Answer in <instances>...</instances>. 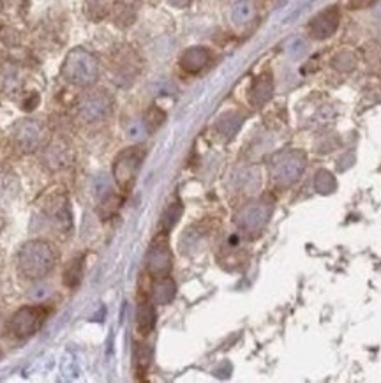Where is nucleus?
Listing matches in <instances>:
<instances>
[{"instance_id":"nucleus-1","label":"nucleus","mask_w":381,"mask_h":383,"mask_svg":"<svg viewBox=\"0 0 381 383\" xmlns=\"http://www.w3.org/2000/svg\"><path fill=\"white\" fill-rule=\"evenodd\" d=\"M55 251L44 240H31L23 244L18 253V270L23 277L39 281L54 270Z\"/></svg>"},{"instance_id":"nucleus-2","label":"nucleus","mask_w":381,"mask_h":383,"mask_svg":"<svg viewBox=\"0 0 381 383\" xmlns=\"http://www.w3.org/2000/svg\"><path fill=\"white\" fill-rule=\"evenodd\" d=\"M62 78L76 87H92L99 78V62L85 48H74L62 64Z\"/></svg>"},{"instance_id":"nucleus-3","label":"nucleus","mask_w":381,"mask_h":383,"mask_svg":"<svg viewBox=\"0 0 381 383\" xmlns=\"http://www.w3.org/2000/svg\"><path fill=\"white\" fill-rule=\"evenodd\" d=\"M307 157L302 150H282L274 154L268 163V173L277 187H290L302 177Z\"/></svg>"},{"instance_id":"nucleus-4","label":"nucleus","mask_w":381,"mask_h":383,"mask_svg":"<svg viewBox=\"0 0 381 383\" xmlns=\"http://www.w3.org/2000/svg\"><path fill=\"white\" fill-rule=\"evenodd\" d=\"M145 157V150L140 147H131L122 150L113 161V178L118 189L129 193L136 182V175Z\"/></svg>"},{"instance_id":"nucleus-5","label":"nucleus","mask_w":381,"mask_h":383,"mask_svg":"<svg viewBox=\"0 0 381 383\" xmlns=\"http://www.w3.org/2000/svg\"><path fill=\"white\" fill-rule=\"evenodd\" d=\"M272 216V201L267 198L249 201L248 205L242 207L235 216V223L238 230L248 235H258L267 226Z\"/></svg>"},{"instance_id":"nucleus-6","label":"nucleus","mask_w":381,"mask_h":383,"mask_svg":"<svg viewBox=\"0 0 381 383\" xmlns=\"http://www.w3.org/2000/svg\"><path fill=\"white\" fill-rule=\"evenodd\" d=\"M48 313H50V309L44 308V306H25V308L18 309L13 315L11 322H9V329L16 338H31L46 322Z\"/></svg>"},{"instance_id":"nucleus-7","label":"nucleus","mask_w":381,"mask_h":383,"mask_svg":"<svg viewBox=\"0 0 381 383\" xmlns=\"http://www.w3.org/2000/svg\"><path fill=\"white\" fill-rule=\"evenodd\" d=\"M13 141L22 152H34L46 140V125L38 118H23L13 127Z\"/></svg>"},{"instance_id":"nucleus-8","label":"nucleus","mask_w":381,"mask_h":383,"mask_svg":"<svg viewBox=\"0 0 381 383\" xmlns=\"http://www.w3.org/2000/svg\"><path fill=\"white\" fill-rule=\"evenodd\" d=\"M173 265V254L172 249L168 246V239H166V233H161L154 239V242L150 244V249L147 253V270H149L150 276L154 277H163L170 276V270Z\"/></svg>"},{"instance_id":"nucleus-9","label":"nucleus","mask_w":381,"mask_h":383,"mask_svg":"<svg viewBox=\"0 0 381 383\" xmlns=\"http://www.w3.org/2000/svg\"><path fill=\"white\" fill-rule=\"evenodd\" d=\"M111 110H113V99L103 88L87 92L80 101V115L87 122L104 120Z\"/></svg>"},{"instance_id":"nucleus-10","label":"nucleus","mask_w":381,"mask_h":383,"mask_svg":"<svg viewBox=\"0 0 381 383\" xmlns=\"http://www.w3.org/2000/svg\"><path fill=\"white\" fill-rule=\"evenodd\" d=\"M341 22V13L336 6L327 8L325 11L318 13L311 23H309V32L314 39H327L336 34Z\"/></svg>"},{"instance_id":"nucleus-11","label":"nucleus","mask_w":381,"mask_h":383,"mask_svg":"<svg viewBox=\"0 0 381 383\" xmlns=\"http://www.w3.org/2000/svg\"><path fill=\"white\" fill-rule=\"evenodd\" d=\"M210 62V52L203 46H193V48H187L182 55H180V68L184 69L189 75H198L200 71L209 65Z\"/></svg>"},{"instance_id":"nucleus-12","label":"nucleus","mask_w":381,"mask_h":383,"mask_svg":"<svg viewBox=\"0 0 381 383\" xmlns=\"http://www.w3.org/2000/svg\"><path fill=\"white\" fill-rule=\"evenodd\" d=\"M272 92H274V80H272L270 72H264L259 75L254 81H252L251 88H249V103L254 108L264 107L270 101Z\"/></svg>"},{"instance_id":"nucleus-13","label":"nucleus","mask_w":381,"mask_h":383,"mask_svg":"<svg viewBox=\"0 0 381 383\" xmlns=\"http://www.w3.org/2000/svg\"><path fill=\"white\" fill-rule=\"evenodd\" d=\"M136 327L141 336H149L156 327V309L149 299H141L136 311Z\"/></svg>"},{"instance_id":"nucleus-14","label":"nucleus","mask_w":381,"mask_h":383,"mask_svg":"<svg viewBox=\"0 0 381 383\" xmlns=\"http://www.w3.org/2000/svg\"><path fill=\"white\" fill-rule=\"evenodd\" d=\"M177 286L175 281L170 276L156 277V283L152 285V302L159 306H166L175 299Z\"/></svg>"},{"instance_id":"nucleus-15","label":"nucleus","mask_w":381,"mask_h":383,"mask_svg":"<svg viewBox=\"0 0 381 383\" xmlns=\"http://www.w3.org/2000/svg\"><path fill=\"white\" fill-rule=\"evenodd\" d=\"M242 124H244V115L232 111V114H226L219 118L216 130H218L219 136H221L222 140H232V138L238 133Z\"/></svg>"},{"instance_id":"nucleus-16","label":"nucleus","mask_w":381,"mask_h":383,"mask_svg":"<svg viewBox=\"0 0 381 383\" xmlns=\"http://www.w3.org/2000/svg\"><path fill=\"white\" fill-rule=\"evenodd\" d=\"M254 4L251 0H236L232 8V19L236 25H245L254 18Z\"/></svg>"},{"instance_id":"nucleus-17","label":"nucleus","mask_w":381,"mask_h":383,"mask_svg":"<svg viewBox=\"0 0 381 383\" xmlns=\"http://www.w3.org/2000/svg\"><path fill=\"white\" fill-rule=\"evenodd\" d=\"M83 276V256H76L64 272V285L69 288H76Z\"/></svg>"},{"instance_id":"nucleus-18","label":"nucleus","mask_w":381,"mask_h":383,"mask_svg":"<svg viewBox=\"0 0 381 383\" xmlns=\"http://www.w3.org/2000/svg\"><path fill=\"white\" fill-rule=\"evenodd\" d=\"M337 187L336 177L328 170H318L314 175V189L320 194H330L334 193Z\"/></svg>"},{"instance_id":"nucleus-19","label":"nucleus","mask_w":381,"mask_h":383,"mask_svg":"<svg viewBox=\"0 0 381 383\" xmlns=\"http://www.w3.org/2000/svg\"><path fill=\"white\" fill-rule=\"evenodd\" d=\"M182 216V203L175 201L166 209V212L163 214V219H161V228H163L164 233H168L173 226L177 224V221Z\"/></svg>"},{"instance_id":"nucleus-20","label":"nucleus","mask_w":381,"mask_h":383,"mask_svg":"<svg viewBox=\"0 0 381 383\" xmlns=\"http://www.w3.org/2000/svg\"><path fill=\"white\" fill-rule=\"evenodd\" d=\"M120 205H122V198L118 196V194L108 193L106 196H104V200L101 201L99 216L103 217V219H110L111 216H115V214H117V210L120 209Z\"/></svg>"},{"instance_id":"nucleus-21","label":"nucleus","mask_w":381,"mask_h":383,"mask_svg":"<svg viewBox=\"0 0 381 383\" xmlns=\"http://www.w3.org/2000/svg\"><path fill=\"white\" fill-rule=\"evenodd\" d=\"M18 85V75L13 68H0V92H9Z\"/></svg>"},{"instance_id":"nucleus-22","label":"nucleus","mask_w":381,"mask_h":383,"mask_svg":"<svg viewBox=\"0 0 381 383\" xmlns=\"http://www.w3.org/2000/svg\"><path fill=\"white\" fill-rule=\"evenodd\" d=\"M332 65L337 69V71L348 72L355 68V55L350 52H343V54H337L332 61Z\"/></svg>"},{"instance_id":"nucleus-23","label":"nucleus","mask_w":381,"mask_h":383,"mask_svg":"<svg viewBox=\"0 0 381 383\" xmlns=\"http://www.w3.org/2000/svg\"><path fill=\"white\" fill-rule=\"evenodd\" d=\"M147 133H149V127H147L145 120H134L127 127V136L134 141L143 140L147 136Z\"/></svg>"},{"instance_id":"nucleus-24","label":"nucleus","mask_w":381,"mask_h":383,"mask_svg":"<svg viewBox=\"0 0 381 383\" xmlns=\"http://www.w3.org/2000/svg\"><path fill=\"white\" fill-rule=\"evenodd\" d=\"M164 118H166V115H164L163 110H159L157 107L150 108L149 114H147V117H145V124H147V127H149V131L157 130V127H159V125L164 122Z\"/></svg>"},{"instance_id":"nucleus-25","label":"nucleus","mask_w":381,"mask_h":383,"mask_svg":"<svg viewBox=\"0 0 381 383\" xmlns=\"http://www.w3.org/2000/svg\"><path fill=\"white\" fill-rule=\"evenodd\" d=\"M136 364L140 368V371H145L150 364V352L147 348V345H140L138 348V355H136Z\"/></svg>"},{"instance_id":"nucleus-26","label":"nucleus","mask_w":381,"mask_h":383,"mask_svg":"<svg viewBox=\"0 0 381 383\" xmlns=\"http://www.w3.org/2000/svg\"><path fill=\"white\" fill-rule=\"evenodd\" d=\"M374 2L376 0H348V6H350V9H364L373 6Z\"/></svg>"},{"instance_id":"nucleus-27","label":"nucleus","mask_w":381,"mask_h":383,"mask_svg":"<svg viewBox=\"0 0 381 383\" xmlns=\"http://www.w3.org/2000/svg\"><path fill=\"white\" fill-rule=\"evenodd\" d=\"M190 2H193V0H168V4L173 6V8H177V9L187 8Z\"/></svg>"},{"instance_id":"nucleus-28","label":"nucleus","mask_w":381,"mask_h":383,"mask_svg":"<svg viewBox=\"0 0 381 383\" xmlns=\"http://www.w3.org/2000/svg\"><path fill=\"white\" fill-rule=\"evenodd\" d=\"M378 13H380V15H381V4H380V8H378Z\"/></svg>"}]
</instances>
